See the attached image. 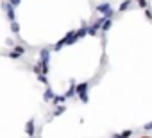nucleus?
<instances>
[{"label":"nucleus","mask_w":152,"mask_h":138,"mask_svg":"<svg viewBox=\"0 0 152 138\" xmlns=\"http://www.w3.org/2000/svg\"><path fill=\"white\" fill-rule=\"evenodd\" d=\"M75 41H77L75 31H70V32H66V36H63V38L54 45V50H61V48H63V47H66V45H73Z\"/></svg>","instance_id":"nucleus-1"},{"label":"nucleus","mask_w":152,"mask_h":138,"mask_svg":"<svg viewBox=\"0 0 152 138\" xmlns=\"http://www.w3.org/2000/svg\"><path fill=\"white\" fill-rule=\"evenodd\" d=\"M88 90H90V83H79L75 86V93H77V99L81 102H88L90 101V95H88Z\"/></svg>","instance_id":"nucleus-2"},{"label":"nucleus","mask_w":152,"mask_h":138,"mask_svg":"<svg viewBox=\"0 0 152 138\" xmlns=\"http://www.w3.org/2000/svg\"><path fill=\"white\" fill-rule=\"evenodd\" d=\"M97 11L102 16H106V18H113V15H115V11H113V7H111L109 2H102L100 6H97Z\"/></svg>","instance_id":"nucleus-3"},{"label":"nucleus","mask_w":152,"mask_h":138,"mask_svg":"<svg viewBox=\"0 0 152 138\" xmlns=\"http://www.w3.org/2000/svg\"><path fill=\"white\" fill-rule=\"evenodd\" d=\"M25 52H27V50H25V45H16V47L7 54V57H9V59H18V57H22Z\"/></svg>","instance_id":"nucleus-4"},{"label":"nucleus","mask_w":152,"mask_h":138,"mask_svg":"<svg viewBox=\"0 0 152 138\" xmlns=\"http://www.w3.org/2000/svg\"><path fill=\"white\" fill-rule=\"evenodd\" d=\"M2 7H4V11H6V15H7L9 22H16V15H15V6H13V4H9V2H2Z\"/></svg>","instance_id":"nucleus-5"},{"label":"nucleus","mask_w":152,"mask_h":138,"mask_svg":"<svg viewBox=\"0 0 152 138\" xmlns=\"http://www.w3.org/2000/svg\"><path fill=\"white\" fill-rule=\"evenodd\" d=\"M25 133H27L29 138H34V134H36V122H34V118H31V120L27 122V126H25Z\"/></svg>","instance_id":"nucleus-6"},{"label":"nucleus","mask_w":152,"mask_h":138,"mask_svg":"<svg viewBox=\"0 0 152 138\" xmlns=\"http://www.w3.org/2000/svg\"><path fill=\"white\" fill-rule=\"evenodd\" d=\"M54 97H56L54 90H52L50 86H47V90H45V93H43V101H45V102H52V101H54Z\"/></svg>","instance_id":"nucleus-7"},{"label":"nucleus","mask_w":152,"mask_h":138,"mask_svg":"<svg viewBox=\"0 0 152 138\" xmlns=\"http://www.w3.org/2000/svg\"><path fill=\"white\" fill-rule=\"evenodd\" d=\"M75 36H77V40H81V38L88 36V25H86V23H83V25H81V29L75 31Z\"/></svg>","instance_id":"nucleus-8"},{"label":"nucleus","mask_w":152,"mask_h":138,"mask_svg":"<svg viewBox=\"0 0 152 138\" xmlns=\"http://www.w3.org/2000/svg\"><path fill=\"white\" fill-rule=\"evenodd\" d=\"M75 86H77V84H75V81H72V83H70V88H68V92L64 93V97H66V99L77 97V93H75Z\"/></svg>","instance_id":"nucleus-9"},{"label":"nucleus","mask_w":152,"mask_h":138,"mask_svg":"<svg viewBox=\"0 0 152 138\" xmlns=\"http://www.w3.org/2000/svg\"><path fill=\"white\" fill-rule=\"evenodd\" d=\"M66 101H68V99H66L64 95H56V97H54V101H52V104H54V108H56V106H61V104H64Z\"/></svg>","instance_id":"nucleus-10"},{"label":"nucleus","mask_w":152,"mask_h":138,"mask_svg":"<svg viewBox=\"0 0 152 138\" xmlns=\"http://www.w3.org/2000/svg\"><path fill=\"white\" fill-rule=\"evenodd\" d=\"M131 136H132V129H127V131H122V133L113 134L111 138H131Z\"/></svg>","instance_id":"nucleus-11"},{"label":"nucleus","mask_w":152,"mask_h":138,"mask_svg":"<svg viewBox=\"0 0 152 138\" xmlns=\"http://www.w3.org/2000/svg\"><path fill=\"white\" fill-rule=\"evenodd\" d=\"M132 6V0H124V2H120V7H118V11L120 13H125L129 7Z\"/></svg>","instance_id":"nucleus-12"},{"label":"nucleus","mask_w":152,"mask_h":138,"mask_svg":"<svg viewBox=\"0 0 152 138\" xmlns=\"http://www.w3.org/2000/svg\"><path fill=\"white\" fill-rule=\"evenodd\" d=\"M66 111V108H64V104H61V106H56V109H54V113H52V117H59V115H63Z\"/></svg>","instance_id":"nucleus-13"},{"label":"nucleus","mask_w":152,"mask_h":138,"mask_svg":"<svg viewBox=\"0 0 152 138\" xmlns=\"http://www.w3.org/2000/svg\"><path fill=\"white\" fill-rule=\"evenodd\" d=\"M111 25H113V18H106V22H104V25H102V32H107V31L111 29Z\"/></svg>","instance_id":"nucleus-14"},{"label":"nucleus","mask_w":152,"mask_h":138,"mask_svg":"<svg viewBox=\"0 0 152 138\" xmlns=\"http://www.w3.org/2000/svg\"><path fill=\"white\" fill-rule=\"evenodd\" d=\"M11 32L13 34H20V23L18 22H11Z\"/></svg>","instance_id":"nucleus-15"},{"label":"nucleus","mask_w":152,"mask_h":138,"mask_svg":"<svg viewBox=\"0 0 152 138\" xmlns=\"http://www.w3.org/2000/svg\"><path fill=\"white\" fill-rule=\"evenodd\" d=\"M38 81H39V83H43L45 86H50V84H48V79H47V76H45V74H39V76H38Z\"/></svg>","instance_id":"nucleus-16"},{"label":"nucleus","mask_w":152,"mask_h":138,"mask_svg":"<svg viewBox=\"0 0 152 138\" xmlns=\"http://www.w3.org/2000/svg\"><path fill=\"white\" fill-rule=\"evenodd\" d=\"M136 4H138V6H140V7H141L143 11H145V9L148 7V6H147V0H136Z\"/></svg>","instance_id":"nucleus-17"},{"label":"nucleus","mask_w":152,"mask_h":138,"mask_svg":"<svg viewBox=\"0 0 152 138\" xmlns=\"http://www.w3.org/2000/svg\"><path fill=\"white\" fill-rule=\"evenodd\" d=\"M143 13H145V16H147V18H148V20H150V22H152V11H150V9H148V7H147V9H145V11H143Z\"/></svg>","instance_id":"nucleus-18"},{"label":"nucleus","mask_w":152,"mask_h":138,"mask_svg":"<svg viewBox=\"0 0 152 138\" xmlns=\"http://www.w3.org/2000/svg\"><path fill=\"white\" fill-rule=\"evenodd\" d=\"M7 2H9V4H13L15 7H18V6L22 4V0H7Z\"/></svg>","instance_id":"nucleus-19"},{"label":"nucleus","mask_w":152,"mask_h":138,"mask_svg":"<svg viewBox=\"0 0 152 138\" xmlns=\"http://www.w3.org/2000/svg\"><path fill=\"white\" fill-rule=\"evenodd\" d=\"M143 129H145V131H152V122L145 124V126H143Z\"/></svg>","instance_id":"nucleus-20"},{"label":"nucleus","mask_w":152,"mask_h":138,"mask_svg":"<svg viewBox=\"0 0 152 138\" xmlns=\"http://www.w3.org/2000/svg\"><path fill=\"white\" fill-rule=\"evenodd\" d=\"M6 43H7V45H9V47H13V45H15V41H13V40H11V38H7V40H6Z\"/></svg>","instance_id":"nucleus-21"},{"label":"nucleus","mask_w":152,"mask_h":138,"mask_svg":"<svg viewBox=\"0 0 152 138\" xmlns=\"http://www.w3.org/2000/svg\"><path fill=\"white\" fill-rule=\"evenodd\" d=\"M141 138H152V136H141Z\"/></svg>","instance_id":"nucleus-22"}]
</instances>
